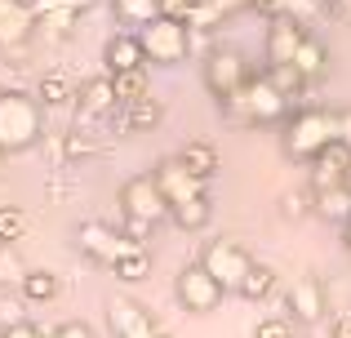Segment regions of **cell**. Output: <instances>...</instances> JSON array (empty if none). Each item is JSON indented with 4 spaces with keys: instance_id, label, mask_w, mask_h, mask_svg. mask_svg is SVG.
<instances>
[{
    "instance_id": "7",
    "label": "cell",
    "mask_w": 351,
    "mask_h": 338,
    "mask_svg": "<svg viewBox=\"0 0 351 338\" xmlns=\"http://www.w3.org/2000/svg\"><path fill=\"white\" fill-rule=\"evenodd\" d=\"M120 214L138 218V223H147V227H160L165 218H169V205H165V196L156 191L152 173H134V178L120 182Z\"/></svg>"
},
{
    "instance_id": "21",
    "label": "cell",
    "mask_w": 351,
    "mask_h": 338,
    "mask_svg": "<svg viewBox=\"0 0 351 338\" xmlns=\"http://www.w3.org/2000/svg\"><path fill=\"white\" fill-rule=\"evenodd\" d=\"M112 14H116L120 32H138V27L160 18V0H112Z\"/></svg>"
},
{
    "instance_id": "32",
    "label": "cell",
    "mask_w": 351,
    "mask_h": 338,
    "mask_svg": "<svg viewBox=\"0 0 351 338\" xmlns=\"http://www.w3.org/2000/svg\"><path fill=\"white\" fill-rule=\"evenodd\" d=\"M254 338H293V321L289 316H267L254 325Z\"/></svg>"
},
{
    "instance_id": "10",
    "label": "cell",
    "mask_w": 351,
    "mask_h": 338,
    "mask_svg": "<svg viewBox=\"0 0 351 338\" xmlns=\"http://www.w3.org/2000/svg\"><path fill=\"white\" fill-rule=\"evenodd\" d=\"M107 330H112V338H152L156 321L134 298H112V303H107Z\"/></svg>"
},
{
    "instance_id": "27",
    "label": "cell",
    "mask_w": 351,
    "mask_h": 338,
    "mask_svg": "<svg viewBox=\"0 0 351 338\" xmlns=\"http://www.w3.org/2000/svg\"><path fill=\"white\" fill-rule=\"evenodd\" d=\"M271 289H276V271L267 267V263H254V267L245 271V280H240L236 294L245 298V303H263V298L271 294Z\"/></svg>"
},
{
    "instance_id": "3",
    "label": "cell",
    "mask_w": 351,
    "mask_h": 338,
    "mask_svg": "<svg viewBox=\"0 0 351 338\" xmlns=\"http://www.w3.org/2000/svg\"><path fill=\"white\" fill-rule=\"evenodd\" d=\"M138 45H143V58L156 62V67H178L191 53V27L178 23V18H156V23L138 27Z\"/></svg>"
},
{
    "instance_id": "1",
    "label": "cell",
    "mask_w": 351,
    "mask_h": 338,
    "mask_svg": "<svg viewBox=\"0 0 351 338\" xmlns=\"http://www.w3.org/2000/svg\"><path fill=\"white\" fill-rule=\"evenodd\" d=\"M45 134V112L23 89H0V156L36 147Z\"/></svg>"
},
{
    "instance_id": "12",
    "label": "cell",
    "mask_w": 351,
    "mask_h": 338,
    "mask_svg": "<svg viewBox=\"0 0 351 338\" xmlns=\"http://www.w3.org/2000/svg\"><path fill=\"white\" fill-rule=\"evenodd\" d=\"M351 182V152L343 143L325 147L316 160H311V196L316 191H334V187H347Z\"/></svg>"
},
{
    "instance_id": "25",
    "label": "cell",
    "mask_w": 351,
    "mask_h": 338,
    "mask_svg": "<svg viewBox=\"0 0 351 338\" xmlns=\"http://www.w3.org/2000/svg\"><path fill=\"white\" fill-rule=\"evenodd\" d=\"M32 98L40 103V112H45V107H71V103H76V89H71L62 76H53V71H49V76L36 80V94Z\"/></svg>"
},
{
    "instance_id": "9",
    "label": "cell",
    "mask_w": 351,
    "mask_h": 338,
    "mask_svg": "<svg viewBox=\"0 0 351 338\" xmlns=\"http://www.w3.org/2000/svg\"><path fill=\"white\" fill-rule=\"evenodd\" d=\"M152 178H156V191L165 196V205H169V209L187 205V200L209 196V182H205V178H196V173H187V169L178 165V160H160Z\"/></svg>"
},
{
    "instance_id": "19",
    "label": "cell",
    "mask_w": 351,
    "mask_h": 338,
    "mask_svg": "<svg viewBox=\"0 0 351 338\" xmlns=\"http://www.w3.org/2000/svg\"><path fill=\"white\" fill-rule=\"evenodd\" d=\"M107 271H112L116 280H125V285H143V280L152 276V250H147V245H134V241H125Z\"/></svg>"
},
{
    "instance_id": "15",
    "label": "cell",
    "mask_w": 351,
    "mask_h": 338,
    "mask_svg": "<svg viewBox=\"0 0 351 338\" xmlns=\"http://www.w3.org/2000/svg\"><path fill=\"white\" fill-rule=\"evenodd\" d=\"M36 32V18L27 0H0V49H18Z\"/></svg>"
},
{
    "instance_id": "5",
    "label": "cell",
    "mask_w": 351,
    "mask_h": 338,
    "mask_svg": "<svg viewBox=\"0 0 351 338\" xmlns=\"http://www.w3.org/2000/svg\"><path fill=\"white\" fill-rule=\"evenodd\" d=\"M196 263L227 289V294H232V289H240L245 271L254 267V254H249L240 241H232V236H218V241H205V245H200V258Z\"/></svg>"
},
{
    "instance_id": "28",
    "label": "cell",
    "mask_w": 351,
    "mask_h": 338,
    "mask_svg": "<svg viewBox=\"0 0 351 338\" xmlns=\"http://www.w3.org/2000/svg\"><path fill=\"white\" fill-rule=\"evenodd\" d=\"M27 236V209L18 205H0V245H14Z\"/></svg>"
},
{
    "instance_id": "6",
    "label": "cell",
    "mask_w": 351,
    "mask_h": 338,
    "mask_svg": "<svg viewBox=\"0 0 351 338\" xmlns=\"http://www.w3.org/2000/svg\"><path fill=\"white\" fill-rule=\"evenodd\" d=\"M173 298L182 303V312H191V316H209V312H218V307H223L227 289L218 285V280L209 276L200 263H191V267H182V271H178V280H173Z\"/></svg>"
},
{
    "instance_id": "34",
    "label": "cell",
    "mask_w": 351,
    "mask_h": 338,
    "mask_svg": "<svg viewBox=\"0 0 351 338\" xmlns=\"http://www.w3.org/2000/svg\"><path fill=\"white\" fill-rule=\"evenodd\" d=\"M45 338H94V330H89L85 321H62L58 330H49Z\"/></svg>"
},
{
    "instance_id": "22",
    "label": "cell",
    "mask_w": 351,
    "mask_h": 338,
    "mask_svg": "<svg viewBox=\"0 0 351 338\" xmlns=\"http://www.w3.org/2000/svg\"><path fill=\"white\" fill-rule=\"evenodd\" d=\"M160 121H165V107L147 94V98H138L134 107H125V116H120V134H147V130H156Z\"/></svg>"
},
{
    "instance_id": "17",
    "label": "cell",
    "mask_w": 351,
    "mask_h": 338,
    "mask_svg": "<svg viewBox=\"0 0 351 338\" xmlns=\"http://www.w3.org/2000/svg\"><path fill=\"white\" fill-rule=\"evenodd\" d=\"M103 62H107V76H116V71H134V67H147L143 45H138V32H116L112 40L103 45Z\"/></svg>"
},
{
    "instance_id": "26",
    "label": "cell",
    "mask_w": 351,
    "mask_h": 338,
    "mask_svg": "<svg viewBox=\"0 0 351 338\" xmlns=\"http://www.w3.org/2000/svg\"><path fill=\"white\" fill-rule=\"evenodd\" d=\"M311 209H316L320 218H329V223H347V218H351V191L347 187L316 191V196H311Z\"/></svg>"
},
{
    "instance_id": "16",
    "label": "cell",
    "mask_w": 351,
    "mask_h": 338,
    "mask_svg": "<svg viewBox=\"0 0 351 338\" xmlns=\"http://www.w3.org/2000/svg\"><path fill=\"white\" fill-rule=\"evenodd\" d=\"M298 40H302V23H293V18H271V23H267V62H271V67H289L293 53H298Z\"/></svg>"
},
{
    "instance_id": "11",
    "label": "cell",
    "mask_w": 351,
    "mask_h": 338,
    "mask_svg": "<svg viewBox=\"0 0 351 338\" xmlns=\"http://www.w3.org/2000/svg\"><path fill=\"white\" fill-rule=\"evenodd\" d=\"M76 245H80V254H85V258H94V263H103V267H112V258L120 254L125 236H120L112 223H98V218H89V223L76 227Z\"/></svg>"
},
{
    "instance_id": "33",
    "label": "cell",
    "mask_w": 351,
    "mask_h": 338,
    "mask_svg": "<svg viewBox=\"0 0 351 338\" xmlns=\"http://www.w3.org/2000/svg\"><path fill=\"white\" fill-rule=\"evenodd\" d=\"M307 200H311L307 191H285V196H280V214L289 218V223H298V218H307V209H311Z\"/></svg>"
},
{
    "instance_id": "38",
    "label": "cell",
    "mask_w": 351,
    "mask_h": 338,
    "mask_svg": "<svg viewBox=\"0 0 351 338\" xmlns=\"http://www.w3.org/2000/svg\"><path fill=\"white\" fill-rule=\"evenodd\" d=\"M338 143L351 152V112H338Z\"/></svg>"
},
{
    "instance_id": "39",
    "label": "cell",
    "mask_w": 351,
    "mask_h": 338,
    "mask_svg": "<svg viewBox=\"0 0 351 338\" xmlns=\"http://www.w3.org/2000/svg\"><path fill=\"white\" fill-rule=\"evenodd\" d=\"M347 250H351V218H347Z\"/></svg>"
},
{
    "instance_id": "40",
    "label": "cell",
    "mask_w": 351,
    "mask_h": 338,
    "mask_svg": "<svg viewBox=\"0 0 351 338\" xmlns=\"http://www.w3.org/2000/svg\"><path fill=\"white\" fill-rule=\"evenodd\" d=\"M152 338H173V334H165V330H156V334H152Z\"/></svg>"
},
{
    "instance_id": "8",
    "label": "cell",
    "mask_w": 351,
    "mask_h": 338,
    "mask_svg": "<svg viewBox=\"0 0 351 338\" xmlns=\"http://www.w3.org/2000/svg\"><path fill=\"white\" fill-rule=\"evenodd\" d=\"M245 80H249V67H245V58H240L236 49H214L205 58V89L223 107L232 103L240 89H245Z\"/></svg>"
},
{
    "instance_id": "23",
    "label": "cell",
    "mask_w": 351,
    "mask_h": 338,
    "mask_svg": "<svg viewBox=\"0 0 351 338\" xmlns=\"http://www.w3.org/2000/svg\"><path fill=\"white\" fill-rule=\"evenodd\" d=\"M112 89H116V107H134L138 98H147V94H152V80H147V67L116 71V76H112Z\"/></svg>"
},
{
    "instance_id": "35",
    "label": "cell",
    "mask_w": 351,
    "mask_h": 338,
    "mask_svg": "<svg viewBox=\"0 0 351 338\" xmlns=\"http://www.w3.org/2000/svg\"><path fill=\"white\" fill-rule=\"evenodd\" d=\"M191 9H196V0H160V14L165 18H178V23H187Z\"/></svg>"
},
{
    "instance_id": "4",
    "label": "cell",
    "mask_w": 351,
    "mask_h": 338,
    "mask_svg": "<svg viewBox=\"0 0 351 338\" xmlns=\"http://www.w3.org/2000/svg\"><path fill=\"white\" fill-rule=\"evenodd\" d=\"M236 103H240V112H227V116H232V121L240 116L245 125H276L285 112H289V98H285L267 76H249L245 89H240L227 107H236Z\"/></svg>"
},
{
    "instance_id": "24",
    "label": "cell",
    "mask_w": 351,
    "mask_h": 338,
    "mask_svg": "<svg viewBox=\"0 0 351 338\" xmlns=\"http://www.w3.org/2000/svg\"><path fill=\"white\" fill-rule=\"evenodd\" d=\"M58 285L62 280L53 276L49 267H32L23 276V285H18V294H23L27 303H53V298H58Z\"/></svg>"
},
{
    "instance_id": "31",
    "label": "cell",
    "mask_w": 351,
    "mask_h": 338,
    "mask_svg": "<svg viewBox=\"0 0 351 338\" xmlns=\"http://www.w3.org/2000/svg\"><path fill=\"white\" fill-rule=\"evenodd\" d=\"M23 307H27L23 294H0V325H5V330H9V325H23L27 321Z\"/></svg>"
},
{
    "instance_id": "18",
    "label": "cell",
    "mask_w": 351,
    "mask_h": 338,
    "mask_svg": "<svg viewBox=\"0 0 351 338\" xmlns=\"http://www.w3.org/2000/svg\"><path fill=\"white\" fill-rule=\"evenodd\" d=\"M173 160H178V165L187 169V173L205 178V182L214 178L218 169H223V156H218V147H214L209 138H187V143L178 147V156H173Z\"/></svg>"
},
{
    "instance_id": "14",
    "label": "cell",
    "mask_w": 351,
    "mask_h": 338,
    "mask_svg": "<svg viewBox=\"0 0 351 338\" xmlns=\"http://www.w3.org/2000/svg\"><path fill=\"white\" fill-rule=\"evenodd\" d=\"M285 312H289V321H302V325L325 321V285H320L316 276L293 280L289 298H285Z\"/></svg>"
},
{
    "instance_id": "37",
    "label": "cell",
    "mask_w": 351,
    "mask_h": 338,
    "mask_svg": "<svg viewBox=\"0 0 351 338\" xmlns=\"http://www.w3.org/2000/svg\"><path fill=\"white\" fill-rule=\"evenodd\" d=\"M329 338H351V312H338L329 321Z\"/></svg>"
},
{
    "instance_id": "13",
    "label": "cell",
    "mask_w": 351,
    "mask_h": 338,
    "mask_svg": "<svg viewBox=\"0 0 351 338\" xmlns=\"http://www.w3.org/2000/svg\"><path fill=\"white\" fill-rule=\"evenodd\" d=\"M76 121L89 125V121H103V116L116 112V89H112V76H94L76 89Z\"/></svg>"
},
{
    "instance_id": "29",
    "label": "cell",
    "mask_w": 351,
    "mask_h": 338,
    "mask_svg": "<svg viewBox=\"0 0 351 338\" xmlns=\"http://www.w3.org/2000/svg\"><path fill=\"white\" fill-rule=\"evenodd\" d=\"M23 276H27V267L18 263L14 245H0V289L5 285H23Z\"/></svg>"
},
{
    "instance_id": "36",
    "label": "cell",
    "mask_w": 351,
    "mask_h": 338,
    "mask_svg": "<svg viewBox=\"0 0 351 338\" xmlns=\"http://www.w3.org/2000/svg\"><path fill=\"white\" fill-rule=\"evenodd\" d=\"M0 338H45L40 325H32V321H23V325H9V330H0Z\"/></svg>"
},
{
    "instance_id": "2",
    "label": "cell",
    "mask_w": 351,
    "mask_h": 338,
    "mask_svg": "<svg viewBox=\"0 0 351 338\" xmlns=\"http://www.w3.org/2000/svg\"><path fill=\"white\" fill-rule=\"evenodd\" d=\"M280 143H285V156H289L293 165H311L325 147L338 143V112H329V107H307V112H298L289 121V130H285Z\"/></svg>"
},
{
    "instance_id": "20",
    "label": "cell",
    "mask_w": 351,
    "mask_h": 338,
    "mask_svg": "<svg viewBox=\"0 0 351 338\" xmlns=\"http://www.w3.org/2000/svg\"><path fill=\"white\" fill-rule=\"evenodd\" d=\"M289 67L302 76V85H307V80H316V76H325V67H329L325 40H320V36H311V32H302L298 53H293V62H289Z\"/></svg>"
},
{
    "instance_id": "30",
    "label": "cell",
    "mask_w": 351,
    "mask_h": 338,
    "mask_svg": "<svg viewBox=\"0 0 351 338\" xmlns=\"http://www.w3.org/2000/svg\"><path fill=\"white\" fill-rule=\"evenodd\" d=\"M94 152H98V143L89 138L85 130H71V134H67V143H62V156H67L71 165H76V160H85V156H94Z\"/></svg>"
}]
</instances>
